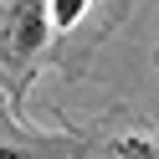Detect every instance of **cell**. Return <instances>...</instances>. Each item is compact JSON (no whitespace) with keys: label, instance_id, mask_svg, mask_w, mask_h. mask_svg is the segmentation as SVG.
Wrapping results in <instances>:
<instances>
[{"label":"cell","instance_id":"obj_1","mask_svg":"<svg viewBox=\"0 0 159 159\" xmlns=\"http://www.w3.org/2000/svg\"><path fill=\"white\" fill-rule=\"evenodd\" d=\"M46 31H52V0H11V11L0 21V52L21 62V57L41 52Z\"/></svg>","mask_w":159,"mask_h":159},{"label":"cell","instance_id":"obj_2","mask_svg":"<svg viewBox=\"0 0 159 159\" xmlns=\"http://www.w3.org/2000/svg\"><path fill=\"white\" fill-rule=\"evenodd\" d=\"M87 5H93V0H52V26H57V31H67V26H77Z\"/></svg>","mask_w":159,"mask_h":159}]
</instances>
